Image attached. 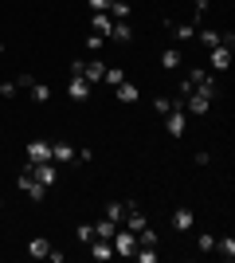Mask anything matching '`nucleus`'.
Listing matches in <instances>:
<instances>
[{
	"instance_id": "1",
	"label": "nucleus",
	"mask_w": 235,
	"mask_h": 263,
	"mask_svg": "<svg viewBox=\"0 0 235 263\" xmlns=\"http://www.w3.org/2000/svg\"><path fill=\"white\" fill-rule=\"evenodd\" d=\"M180 95H204V99H216V95H220V83H216L212 71H204V67H192L188 75L180 79Z\"/></svg>"
},
{
	"instance_id": "2",
	"label": "nucleus",
	"mask_w": 235,
	"mask_h": 263,
	"mask_svg": "<svg viewBox=\"0 0 235 263\" xmlns=\"http://www.w3.org/2000/svg\"><path fill=\"white\" fill-rule=\"evenodd\" d=\"M110 243H114V255H125V259H134V252H137V232L118 228V232L110 236Z\"/></svg>"
},
{
	"instance_id": "3",
	"label": "nucleus",
	"mask_w": 235,
	"mask_h": 263,
	"mask_svg": "<svg viewBox=\"0 0 235 263\" xmlns=\"http://www.w3.org/2000/svg\"><path fill=\"white\" fill-rule=\"evenodd\" d=\"M165 130H168V138H184V130H188V114H184L180 102L165 114Z\"/></svg>"
},
{
	"instance_id": "4",
	"label": "nucleus",
	"mask_w": 235,
	"mask_h": 263,
	"mask_svg": "<svg viewBox=\"0 0 235 263\" xmlns=\"http://www.w3.org/2000/svg\"><path fill=\"white\" fill-rule=\"evenodd\" d=\"M16 185H20V193H24L28 200H35V204H39V200H44V193H47V189L32 177V169H24V173L16 177Z\"/></svg>"
},
{
	"instance_id": "5",
	"label": "nucleus",
	"mask_w": 235,
	"mask_h": 263,
	"mask_svg": "<svg viewBox=\"0 0 235 263\" xmlns=\"http://www.w3.org/2000/svg\"><path fill=\"white\" fill-rule=\"evenodd\" d=\"M28 169H32V177H35V181H39L44 189L59 181V165H55V161H35V165L28 161Z\"/></svg>"
},
{
	"instance_id": "6",
	"label": "nucleus",
	"mask_w": 235,
	"mask_h": 263,
	"mask_svg": "<svg viewBox=\"0 0 235 263\" xmlns=\"http://www.w3.org/2000/svg\"><path fill=\"white\" fill-rule=\"evenodd\" d=\"M180 106H184V114H188V118H204V114L212 110V99H204V95H184V102H180Z\"/></svg>"
},
{
	"instance_id": "7",
	"label": "nucleus",
	"mask_w": 235,
	"mask_h": 263,
	"mask_svg": "<svg viewBox=\"0 0 235 263\" xmlns=\"http://www.w3.org/2000/svg\"><path fill=\"white\" fill-rule=\"evenodd\" d=\"M208 63H212V71H227L231 67V47H224V44L208 47Z\"/></svg>"
},
{
	"instance_id": "8",
	"label": "nucleus",
	"mask_w": 235,
	"mask_h": 263,
	"mask_svg": "<svg viewBox=\"0 0 235 263\" xmlns=\"http://www.w3.org/2000/svg\"><path fill=\"white\" fill-rule=\"evenodd\" d=\"M149 220H145V212H141V204H134L130 200V209H125V220H122V228H130V232H141Z\"/></svg>"
},
{
	"instance_id": "9",
	"label": "nucleus",
	"mask_w": 235,
	"mask_h": 263,
	"mask_svg": "<svg viewBox=\"0 0 235 263\" xmlns=\"http://www.w3.org/2000/svg\"><path fill=\"white\" fill-rule=\"evenodd\" d=\"M28 161H51V142H44V138H32L28 142Z\"/></svg>"
},
{
	"instance_id": "10",
	"label": "nucleus",
	"mask_w": 235,
	"mask_h": 263,
	"mask_svg": "<svg viewBox=\"0 0 235 263\" xmlns=\"http://www.w3.org/2000/svg\"><path fill=\"white\" fill-rule=\"evenodd\" d=\"M87 252H90V259L106 263V259H114V243H110V240H98V236H94V240L87 243Z\"/></svg>"
},
{
	"instance_id": "11",
	"label": "nucleus",
	"mask_w": 235,
	"mask_h": 263,
	"mask_svg": "<svg viewBox=\"0 0 235 263\" xmlns=\"http://www.w3.org/2000/svg\"><path fill=\"white\" fill-rule=\"evenodd\" d=\"M165 28H168L173 35H177L180 44H192V40H196V32H200L196 24H173V20H165Z\"/></svg>"
},
{
	"instance_id": "12",
	"label": "nucleus",
	"mask_w": 235,
	"mask_h": 263,
	"mask_svg": "<svg viewBox=\"0 0 235 263\" xmlns=\"http://www.w3.org/2000/svg\"><path fill=\"white\" fill-rule=\"evenodd\" d=\"M67 95H71L75 102H87V99H90V83H87V79H78V75H71V83H67Z\"/></svg>"
},
{
	"instance_id": "13",
	"label": "nucleus",
	"mask_w": 235,
	"mask_h": 263,
	"mask_svg": "<svg viewBox=\"0 0 235 263\" xmlns=\"http://www.w3.org/2000/svg\"><path fill=\"white\" fill-rule=\"evenodd\" d=\"M51 161L55 165H71L75 161V149H71L67 142H51Z\"/></svg>"
},
{
	"instance_id": "14",
	"label": "nucleus",
	"mask_w": 235,
	"mask_h": 263,
	"mask_svg": "<svg viewBox=\"0 0 235 263\" xmlns=\"http://www.w3.org/2000/svg\"><path fill=\"white\" fill-rule=\"evenodd\" d=\"M114 99H118V102H125V106H130V102H137V99H141V90H137L134 83L125 79L122 87H114Z\"/></svg>"
},
{
	"instance_id": "15",
	"label": "nucleus",
	"mask_w": 235,
	"mask_h": 263,
	"mask_svg": "<svg viewBox=\"0 0 235 263\" xmlns=\"http://www.w3.org/2000/svg\"><path fill=\"white\" fill-rule=\"evenodd\" d=\"M102 75H106L102 59H87V63H82V79H87V83H102Z\"/></svg>"
},
{
	"instance_id": "16",
	"label": "nucleus",
	"mask_w": 235,
	"mask_h": 263,
	"mask_svg": "<svg viewBox=\"0 0 235 263\" xmlns=\"http://www.w3.org/2000/svg\"><path fill=\"white\" fill-rule=\"evenodd\" d=\"M47 252H51V240H44V236H32V240H28V255H32V259H47Z\"/></svg>"
},
{
	"instance_id": "17",
	"label": "nucleus",
	"mask_w": 235,
	"mask_h": 263,
	"mask_svg": "<svg viewBox=\"0 0 235 263\" xmlns=\"http://www.w3.org/2000/svg\"><path fill=\"white\" fill-rule=\"evenodd\" d=\"M110 40H118V44H130V40H134V28H130V20H114Z\"/></svg>"
},
{
	"instance_id": "18",
	"label": "nucleus",
	"mask_w": 235,
	"mask_h": 263,
	"mask_svg": "<svg viewBox=\"0 0 235 263\" xmlns=\"http://www.w3.org/2000/svg\"><path fill=\"white\" fill-rule=\"evenodd\" d=\"M192 224H196V216H192V209H177V212H173V228H177V232H188Z\"/></svg>"
},
{
	"instance_id": "19",
	"label": "nucleus",
	"mask_w": 235,
	"mask_h": 263,
	"mask_svg": "<svg viewBox=\"0 0 235 263\" xmlns=\"http://www.w3.org/2000/svg\"><path fill=\"white\" fill-rule=\"evenodd\" d=\"M90 28H94L98 35H110V28H114L110 12H94V16H90Z\"/></svg>"
},
{
	"instance_id": "20",
	"label": "nucleus",
	"mask_w": 235,
	"mask_h": 263,
	"mask_svg": "<svg viewBox=\"0 0 235 263\" xmlns=\"http://www.w3.org/2000/svg\"><path fill=\"white\" fill-rule=\"evenodd\" d=\"M125 209H130V200H110V209H106V220L122 224V220H125Z\"/></svg>"
},
{
	"instance_id": "21",
	"label": "nucleus",
	"mask_w": 235,
	"mask_h": 263,
	"mask_svg": "<svg viewBox=\"0 0 235 263\" xmlns=\"http://www.w3.org/2000/svg\"><path fill=\"white\" fill-rule=\"evenodd\" d=\"M110 20H130V0H110Z\"/></svg>"
},
{
	"instance_id": "22",
	"label": "nucleus",
	"mask_w": 235,
	"mask_h": 263,
	"mask_svg": "<svg viewBox=\"0 0 235 263\" xmlns=\"http://www.w3.org/2000/svg\"><path fill=\"white\" fill-rule=\"evenodd\" d=\"M161 63H165V71H177L180 67V47H165V51H161Z\"/></svg>"
},
{
	"instance_id": "23",
	"label": "nucleus",
	"mask_w": 235,
	"mask_h": 263,
	"mask_svg": "<svg viewBox=\"0 0 235 263\" xmlns=\"http://www.w3.org/2000/svg\"><path fill=\"white\" fill-rule=\"evenodd\" d=\"M102 83H106V87H122V83H125V71H122V67H106Z\"/></svg>"
},
{
	"instance_id": "24",
	"label": "nucleus",
	"mask_w": 235,
	"mask_h": 263,
	"mask_svg": "<svg viewBox=\"0 0 235 263\" xmlns=\"http://www.w3.org/2000/svg\"><path fill=\"white\" fill-rule=\"evenodd\" d=\"M118 228H122V224H114V220H98V224H94V236H98V240H110Z\"/></svg>"
},
{
	"instance_id": "25",
	"label": "nucleus",
	"mask_w": 235,
	"mask_h": 263,
	"mask_svg": "<svg viewBox=\"0 0 235 263\" xmlns=\"http://www.w3.org/2000/svg\"><path fill=\"white\" fill-rule=\"evenodd\" d=\"M216 252L224 255V259H235V240L231 236H220V240H216Z\"/></svg>"
},
{
	"instance_id": "26",
	"label": "nucleus",
	"mask_w": 235,
	"mask_h": 263,
	"mask_svg": "<svg viewBox=\"0 0 235 263\" xmlns=\"http://www.w3.org/2000/svg\"><path fill=\"white\" fill-rule=\"evenodd\" d=\"M137 248H157V232L149 228V224H145L141 232H137Z\"/></svg>"
},
{
	"instance_id": "27",
	"label": "nucleus",
	"mask_w": 235,
	"mask_h": 263,
	"mask_svg": "<svg viewBox=\"0 0 235 263\" xmlns=\"http://www.w3.org/2000/svg\"><path fill=\"white\" fill-rule=\"evenodd\" d=\"M134 259H137V263H157L161 255H157V248H137V252H134Z\"/></svg>"
},
{
	"instance_id": "28",
	"label": "nucleus",
	"mask_w": 235,
	"mask_h": 263,
	"mask_svg": "<svg viewBox=\"0 0 235 263\" xmlns=\"http://www.w3.org/2000/svg\"><path fill=\"white\" fill-rule=\"evenodd\" d=\"M196 40H200L204 47H216V44H220V32H212V28H204V32H196Z\"/></svg>"
},
{
	"instance_id": "29",
	"label": "nucleus",
	"mask_w": 235,
	"mask_h": 263,
	"mask_svg": "<svg viewBox=\"0 0 235 263\" xmlns=\"http://www.w3.org/2000/svg\"><path fill=\"white\" fill-rule=\"evenodd\" d=\"M32 99L35 102H47V99H51V87H47V83H32Z\"/></svg>"
},
{
	"instance_id": "30",
	"label": "nucleus",
	"mask_w": 235,
	"mask_h": 263,
	"mask_svg": "<svg viewBox=\"0 0 235 263\" xmlns=\"http://www.w3.org/2000/svg\"><path fill=\"white\" fill-rule=\"evenodd\" d=\"M173 106H177V99H168V95H161V99L153 102V110H157V114H161V118H165V114H168V110H173Z\"/></svg>"
},
{
	"instance_id": "31",
	"label": "nucleus",
	"mask_w": 235,
	"mask_h": 263,
	"mask_svg": "<svg viewBox=\"0 0 235 263\" xmlns=\"http://www.w3.org/2000/svg\"><path fill=\"white\" fill-rule=\"evenodd\" d=\"M75 236H78V243H90V240H94V224H78Z\"/></svg>"
},
{
	"instance_id": "32",
	"label": "nucleus",
	"mask_w": 235,
	"mask_h": 263,
	"mask_svg": "<svg viewBox=\"0 0 235 263\" xmlns=\"http://www.w3.org/2000/svg\"><path fill=\"white\" fill-rule=\"evenodd\" d=\"M200 252H216V236H212V232H204V236H200Z\"/></svg>"
},
{
	"instance_id": "33",
	"label": "nucleus",
	"mask_w": 235,
	"mask_h": 263,
	"mask_svg": "<svg viewBox=\"0 0 235 263\" xmlns=\"http://www.w3.org/2000/svg\"><path fill=\"white\" fill-rule=\"evenodd\" d=\"M16 90H20V87H16V79H8V83H0V95H4V99H12Z\"/></svg>"
},
{
	"instance_id": "34",
	"label": "nucleus",
	"mask_w": 235,
	"mask_h": 263,
	"mask_svg": "<svg viewBox=\"0 0 235 263\" xmlns=\"http://www.w3.org/2000/svg\"><path fill=\"white\" fill-rule=\"evenodd\" d=\"M102 40H106V35H98V32H94V35H87V47H90V51H98V47H102Z\"/></svg>"
},
{
	"instance_id": "35",
	"label": "nucleus",
	"mask_w": 235,
	"mask_h": 263,
	"mask_svg": "<svg viewBox=\"0 0 235 263\" xmlns=\"http://www.w3.org/2000/svg\"><path fill=\"white\" fill-rule=\"evenodd\" d=\"M90 157H94V154H90V149H75V161H78V165H87Z\"/></svg>"
},
{
	"instance_id": "36",
	"label": "nucleus",
	"mask_w": 235,
	"mask_h": 263,
	"mask_svg": "<svg viewBox=\"0 0 235 263\" xmlns=\"http://www.w3.org/2000/svg\"><path fill=\"white\" fill-rule=\"evenodd\" d=\"M87 4H90L94 12H106V8H110V0H87Z\"/></svg>"
},
{
	"instance_id": "37",
	"label": "nucleus",
	"mask_w": 235,
	"mask_h": 263,
	"mask_svg": "<svg viewBox=\"0 0 235 263\" xmlns=\"http://www.w3.org/2000/svg\"><path fill=\"white\" fill-rule=\"evenodd\" d=\"M192 4H196V12H208V4H212V0H192Z\"/></svg>"
},
{
	"instance_id": "38",
	"label": "nucleus",
	"mask_w": 235,
	"mask_h": 263,
	"mask_svg": "<svg viewBox=\"0 0 235 263\" xmlns=\"http://www.w3.org/2000/svg\"><path fill=\"white\" fill-rule=\"evenodd\" d=\"M0 209H4V197H0Z\"/></svg>"
},
{
	"instance_id": "39",
	"label": "nucleus",
	"mask_w": 235,
	"mask_h": 263,
	"mask_svg": "<svg viewBox=\"0 0 235 263\" xmlns=\"http://www.w3.org/2000/svg\"><path fill=\"white\" fill-rule=\"evenodd\" d=\"M0 55H4V44H0Z\"/></svg>"
},
{
	"instance_id": "40",
	"label": "nucleus",
	"mask_w": 235,
	"mask_h": 263,
	"mask_svg": "<svg viewBox=\"0 0 235 263\" xmlns=\"http://www.w3.org/2000/svg\"><path fill=\"white\" fill-rule=\"evenodd\" d=\"M0 161H4V157H0Z\"/></svg>"
}]
</instances>
